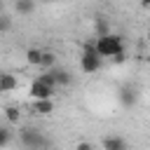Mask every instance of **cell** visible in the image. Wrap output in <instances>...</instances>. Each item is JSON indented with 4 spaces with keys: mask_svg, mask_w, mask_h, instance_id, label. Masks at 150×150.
<instances>
[{
    "mask_svg": "<svg viewBox=\"0 0 150 150\" xmlns=\"http://www.w3.org/2000/svg\"><path fill=\"white\" fill-rule=\"evenodd\" d=\"M94 49H96V54L101 56V59H110V56H115L117 52H122L124 49V38L120 35V33H105V35H98L96 40H94Z\"/></svg>",
    "mask_w": 150,
    "mask_h": 150,
    "instance_id": "obj_1",
    "label": "cell"
},
{
    "mask_svg": "<svg viewBox=\"0 0 150 150\" xmlns=\"http://www.w3.org/2000/svg\"><path fill=\"white\" fill-rule=\"evenodd\" d=\"M101 63H103V59L96 54V49H94V40H87L84 47H82V54H80V70L94 75V73L101 70Z\"/></svg>",
    "mask_w": 150,
    "mask_h": 150,
    "instance_id": "obj_2",
    "label": "cell"
},
{
    "mask_svg": "<svg viewBox=\"0 0 150 150\" xmlns=\"http://www.w3.org/2000/svg\"><path fill=\"white\" fill-rule=\"evenodd\" d=\"M19 141H21L28 150H42V148H47L45 134H42L40 129H35V127H23V129H19Z\"/></svg>",
    "mask_w": 150,
    "mask_h": 150,
    "instance_id": "obj_3",
    "label": "cell"
},
{
    "mask_svg": "<svg viewBox=\"0 0 150 150\" xmlns=\"http://www.w3.org/2000/svg\"><path fill=\"white\" fill-rule=\"evenodd\" d=\"M28 94H30V98H33V101H38V98H52V96L56 94V87H54V84H47V82H42L40 77H35V80L30 82V89H28Z\"/></svg>",
    "mask_w": 150,
    "mask_h": 150,
    "instance_id": "obj_4",
    "label": "cell"
},
{
    "mask_svg": "<svg viewBox=\"0 0 150 150\" xmlns=\"http://www.w3.org/2000/svg\"><path fill=\"white\" fill-rule=\"evenodd\" d=\"M101 145H103V150H129V143H127L122 136H117V134H108V136H103Z\"/></svg>",
    "mask_w": 150,
    "mask_h": 150,
    "instance_id": "obj_5",
    "label": "cell"
},
{
    "mask_svg": "<svg viewBox=\"0 0 150 150\" xmlns=\"http://www.w3.org/2000/svg\"><path fill=\"white\" fill-rule=\"evenodd\" d=\"M19 87V77L14 73H0V94H9Z\"/></svg>",
    "mask_w": 150,
    "mask_h": 150,
    "instance_id": "obj_6",
    "label": "cell"
},
{
    "mask_svg": "<svg viewBox=\"0 0 150 150\" xmlns=\"http://www.w3.org/2000/svg\"><path fill=\"white\" fill-rule=\"evenodd\" d=\"M52 73H54L56 89H59V87H68V84L73 82V75H70V70H66V68H59V66H54V68H52Z\"/></svg>",
    "mask_w": 150,
    "mask_h": 150,
    "instance_id": "obj_7",
    "label": "cell"
},
{
    "mask_svg": "<svg viewBox=\"0 0 150 150\" xmlns=\"http://www.w3.org/2000/svg\"><path fill=\"white\" fill-rule=\"evenodd\" d=\"M120 101H122V105H127V108H131V105H136V101H138V91L134 89V87H122L120 89Z\"/></svg>",
    "mask_w": 150,
    "mask_h": 150,
    "instance_id": "obj_8",
    "label": "cell"
},
{
    "mask_svg": "<svg viewBox=\"0 0 150 150\" xmlns=\"http://www.w3.org/2000/svg\"><path fill=\"white\" fill-rule=\"evenodd\" d=\"M33 112L35 115H52L54 112V98H38V101H33Z\"/></svg>",
    "mask_w": 150,
    "mask_h": 150,
    "instance_id": "obj_9",
    "label": "cell"
},
{
    "mask_svg": "<svg viewBox=\"0 0 150 150\" xmlns=\"http://www.w3.org/2000/svg\"><path fill=\"white\" fill-rule=\"evenodd\" d=\"M23 56H26V63H28V66L40 68V59H42V49H40V47H28Z\"/></svg>",
    "mask_w": 150,
    "mask_h": 150,
    "instance_id": "obj_10",
    "label": "cell"
},
{
    "mask_svg": "<svg viewBox=\"0 0 150 150\" xmlns=\"http://www.w3.org/2000/svg\"><path fill=\"white\" fill-rule=\"evenodd\" d=\"M54 66H56V54H54V52H47V49H42L40 68H42V70H52Z\"/></svg>",
    "mask_w": 150,
    "mask_h": 150,
    "instance_id": "obj_11",
    "label": "cell"
},
{
    "mask_svg": "<svg viewBox=\"0 0 150 150\" xmlns=\"http://www.w3.org/2000/svg\"><path fill=\"white\" fill-rule=\"evenodd\" d=\"M14 7H16L19 14H33V9H35V0H16Z\"/></svg>",
    "mask_w": 150,
    "mask_h": 150,
    "instance_id": "obj_12",
    "label": "cell"
},
{
    "mask_svg": "<svg viewBox=\"0 0 150 150\" xmlns=\"http://www.w3.org/2000/svg\"><path fill=\"white\" fill-rule=\"evenodd\" d=\"M5 117H7V122H12V124H19L21 110H19L16 105H7V108H5Z\"/></svg>",
    "mask_w": 150,
    "mask_h": 150,
    "instance_id": "obj_13",
    "label": "cell"
},
{
    "mask_svg": "<svg viewBox=\"0 0 150 150\" xmlns=\"http://www.w3.org/2000/svg\"><path fill=\"white\" fill-rule=\"evenodd\" d=\"M9 141H12V131H9L7 127H0V150H2Z\"/></svg>",
    "mask_w": 150,
    "mask_h": 150,
    "instance_id": "obj_14",
    "label": "cell"
},
{
    "mask_svg": "<svg viewBox=\"0 0 150 150\" xmlns=\"http://www.w3.org/2000/svg\"><path fill=\"white\" fill-rule=\"evenodd\" d=\"M105 33H110V30H108V23H105V19H98V21H96V38H98V35H105Z\"/></svg>",
    "mask_w": 150,
    "mask_h": 150,
    "instance_id": "obj_15",
    "label": "cell"
},
{
    "mask_svg": "<svg viewBox=\"0 0 150 150\" xmlns=\"http://www.w3.org/2000/svg\"><path fill=\"white\" fill-rule=\"evenodd\" d=\"M110 61H112V63H124V61H127V49H122V52H117L115 56H110Z\"/></svg>",
    "mask_w": 150,
    "mask_h": 150,
    "instance_id": "obj_16",
    "label": "cell"
},
{
    "mask_svg": "<svg viewBox=\"0 0 150 150\" xmlns=\"http://www.w3.org/2000/svg\"><path fill=\"white\" fill-rule=\"evenodd\" d=\"M73 150H94V143H89V141H77Z\"/></svg>",
    "mask_w": 150,
    "mask_h": 150,
    "instance_id": "obj_17",
    "label": "cell"
},
{
    "mask_svg": "<svg viewBox=\"0 0 150 150\" xmlns=\"http://www.w3.org/2000/svg\"><path fill=\"white\" fill-rule=\"evenodd\" d=\"M9 28V19L7 16H0V30H7Z\"/></svg>",
    "mask_w": 150,
    "mask_h": 150,
    "instance_id": "obj_18",
    "label": "cell"
},
{
    "mask_svg": "<svg viewBox=\"0 0 150 150\" xmlns=\"http://www.w3.org/2000/svg\"><path fill=\"white\" fill-rule=\"evenodd\" d=\"M141 5L143 7H150V0H141Z\"/></svg>",
    "mask_w": 150,
    "mask_h": 150,
    "instance_id": "obj_19",
    "label": "cell"
},
{
    "mask_svg": "<svg viewBox=\"0 0 150 150\" xmlns=\"http://www.w3.org/2000/svg\"><path fill=\"white\" fill-rule=\"evenodd\" d=\"M0 12H2V0H0Z\"/></svg>",
    "mask_w": 150,
    "mask_h": 150,
    "instance_id": "obj_20",
    "label": "cell"
},
{
    "mask_svg": "<svg viewBox=\"0 0 150 150\" xmlns=\"http://www.w3.org/2000/svg\"><path fill=\"white\" fill-rule=\"evenodd\" d=\"M42 2H54V0H42Z\"/></svg>",
    "mask_w": 150,
    "mask_h": 150,
    "instance_id": "obj_21",
    "label": "cell"
},
{
    "mask_svg": "<svg viewBox=\"0 0 150 150\" xmlns=\"http://www.w3.org/2000/svg\"><path fill=\"white\" fill-rule=\"evenodd\" d=\"M148 40H150V33H148Z\"/></svg>",
    "mask_w": 150,
    "mask_h": 150,
    "instance_id": "obj_22",
    "label": "cell"
}]
</instances>
